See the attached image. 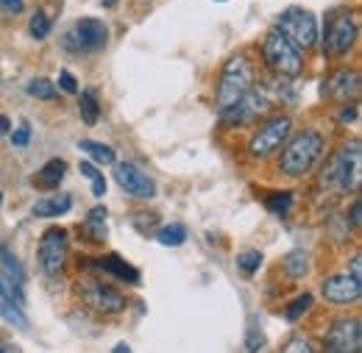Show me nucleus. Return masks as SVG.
Segmentation results:
<instances>
[{"label": "nucleus", "instance_id": "nucleus-1", "mask_svg": "<svg viewBox=\"0 0 362 353\" xmlns=\"http://www.w3.org/2000/svg\"><path fill=\"white\" fill-rule=\"evenodd\" d=\"M323 148H326V139L320 131H298L287 148L281 150V159H279V173L287 178H301L307 176L313 167L317 164V159L323 156Z\"/></svg>", "mask_w": 362, "mask_h": 353}, {"label": "nucleus", "instance_id": "nucleus-2", "mask_svg": "<svg viewBox=\"0 0 362 353\" xmlns=\"http://www.w3.org/2000/svg\"><path fill=\"white\" fill-rule=\"evenodd\" d=\"M360 139H351L349 145H343L332 159L329 164L323 167V184L326 186H337L343 192H354L360 189L362 181V153H360Z\"/></svg>", "mask_w": 362, "mask_h": 353}, {"label": "nucleus", "instance_id": "nucleus-3", "mask_svg": "<svg viewBox=\"0 0 362 353\" xmlns=\"http://www.w3.org/2000/svg\"><path fill=\"white\" fill-rule=\"evenodd\" d=\"M254 87V64L248 61L245 53L231 56L221 73V84H218V109L223 112L228 106H234L237 100H243Z\"/></svg>", "mask_w": 362, "mask_h": 353}, {"label": "nucleus", "instance_id": "nucleus-4", "mask_svg": "<svg viewBox=\"0 0 362 353\" xmlns=\"http://www.w3.org/2000/svg\"><path fill=\"white\" fill-rule=\"evenodd\" d=\"M262 59L273 73L284 76V78H298L304 73V56L298 47L287 42L276 28L268 31V37L262 40Z\"/></svg>", "mask_w": 362, "mask_h": 353}, {"label": "nucleus", "instance_id": "nucleus-5", "mask_svg": "<svg viewBox=\"0 0 362 353\" xmlns=\"http://www.w3.org/2000/svg\"><path fill=\"white\" fill-rule=\"evenodd\" d=\"M276 31L298 50H313L317 42V20L313 11L307 8H287L279 14V23H276Z\"/></svg>", "mask_w": 362, "mask_h": 353}, {"label": "nucleus", "instance_id": "nucleus-6", "mask_svg": "<svg viewBox=\"0 0 362 353\" xmlns=\"http://www.w3.org/2000/svg\"><path fill=\"white\" fill-rule=\"evenodd\" d=\"M357 34H360L357 14L337 11L329 20V28H326V37H323V53L326 56H346L357 42Z\"/></svg>", "mask_w": 362, "mask_h": 353}, {"label": "nucleus", "instance_id": "nucleus-7", "mask_svg": "<svg viewBox=\"0 0 362 353\" xmlns=\"http://www.w3.org/2000/svg\"><path fill=\"white\" fill-rule=\"evenodd\" d=\"M290 131H293V120H290L287 114L271 117L265 126H259V131L251 136V142H248V153H251L254 159H265V156H271V153H276V150L287 142Z\"/></svg>", "mask_w": 362, "mask_h": 353}, {"label": "nucleus", "instance_id": "nucleus-8", "mask_svg": "<svg viewBox=\"0 0 362 353\" xmlns=\"http://www.w3.org/2000/svg\"><path fill=\"white\" fill-rule=\"evenodd\" d=\"M362 325L360 317H340L329 325L323 337V353H360Z\"/></svg>", "mask_w": 362, "mask_h": 353}, {"label": "nucleus", "instance_id": "nucleus-9", "mask_svg": "<svg viewBox=\"0 0 362 353\" xmlns=\"http://www.w3.org/2000/svg\"><path fill=\"white\" fill-rule=\"evenodd\" d=\"M78 295L98 314H120V311H126V295H120L106 281H81L78 284Z\"/></svg>", "mask_w": 362, "mask_h": 353}, {"label": "nucleus", "instance_id": "nucleus-10", "mask_svg": "<svg viewBox=\"0 0 362 353\" xmlns=\"http://www.w3.org/2000/svg\"><path fill=\"white\" fill-rule=\"evenodd\" d=\"M67 245H70V237L64 228L53 225L47 228L45 234L40 237V265L45 275H59L64 265H67Z\"/></svg>", "mask_w": 362, "mask_h": 353}, {"label": "nucleus", "instance_id": "nucleus-11", "mask_svg": "<svg viewBox=\"0 0 362 353\" xmlns=\"http://www.w3.org/2000/svg\"><path fill=\"white\" fill-rule=\"evenodd\" d=\"M271 109V103H268V97L262 95V92H248L243 100H237L234 106H228L221 112V123L223 126H231V128H240V126H248V123H254L257 117H262L265 112Z\"/></svg>", "mask_w": 362, "mask_h": 353}, {"label": "nucleus", "instance_id": "nucleus-12", "mask_svg": "<svg viewBox=\"0 0 362 353\" xmlns=\"http://www.w3.org/2000/svg\"><path fill=\"white\" fill-rule=\"evenodd\" d=\"M115 178H117V184H120L132 198H136V201H151V198H156V184H153V178L148 176V173H142L132 162L117 164V167H115Z\"/></svg>", "mask_w": 362, "mask_h": 353}, {"label": "nucleus", "instance_id": "nucleus-13", "mask_svg": "<svg viewBox=\"0 0 362 353\" xmlns=\"http://www.w3.org/2000/svg\"><path fill=\"white\" fill-rule=\"evenodd\" d=\"M0 284L20 306L25 304V270L6 245H0Z\"/></svg>", "mask_w": 362, "mask_h": 353}, {"label": "nucleus", "instance_id": "nucleus-14", "mask_svg": "<svg viewBox=\"0 0 362 353\" xmlns=\"http://www.w3.org/2000/svg\"><path fill=\"white\" fill-rule=\"evenodd\" d=\"M320 295L329 301V304H337V306H346V304H357L362 295V284L354 281L349 273H340V275H329L323 284H320Z\"/></svg>", "mask_w": 362, "mask_h": 353}, {"label": "nucleus", "instance_id": "nucleus-15", "mask_svg": "<svg viewBox=\"0 0 362 353\" xmlns=\"http://www.w3.org/2000/svg\"><path fill=\"white\" fill-rule=\"evenodd\" d=\"M109 40V28L103 25V20H95V17H84L76 23L73 34L67 37V42H78V50L92 53V50H100Z\"/></svg>", "mask_w": 362, "mask_h": 353}, {"label": "nucleus", "instance_id": "nucleus-16", "mask_svg": "<svg viewBox=\"0 0 362 353\" xmlns=\"http://www.w3.org/2000/svg\"><path fill=\"white\" fill-rule=\"evenodd\" d=\"M323 87H326L323 92L329 97H340V100L357 97L360 95V73L357 70H337Z\"/></svg>", "mask_w": 362, "mask_h": 353}, {"label": "nucleus", "instance_id": "nucleus-17", "mask_svg": "<svg viewBox=\"0 0 362 353\" xmlns=\"http://www.w3.org/2000/svg\"><path fill=\"white\" fill-rule=\"evenodd\" d=\"M0 317L8 323V325H14V328H20V331H28V317H25V311L23 306L8 295V289L0 284Z\"/></svg>", "mask_w": 362, "mask_h": 353}, {"label": "nucleus", "instance_id": "nucleus-18", "mask_svg": "<svg viewBox=\"0 0 362 353\" xmlns=\"http://www.w3.org/2000/svg\"><path fill=\"white\" fill-rule=\"evenodd\" d=\"M92 265L98 267V270H103V273H112L117 281L139 284V273H136L129 262H123L120 256H115V253H112V256H103V259H98V262H92Z\"/></svg>", "mask_w": 362, "mask_h": 353}, {"label": "nucleus", "instance_id": "nucleus-19", "mask_svg": "<svg viewBox=\"0 0 362 353\" xmlns=\"http://www.w3.org/2000/svg\"><path fill=\"white\" fill-rule=\"evenodd\" d=\"M64 173H67V162L64 159H50L45 167L37 173L34 184L40 189H59V184L64 181Z\"/></svg>", "mask_w": 362, "mask_h": 353}, {"label": "nucleus", "instance_id": "nucleus-20", "mask_svg": "<svg viewBox=\"0 0 362 353\" xmlns=\"http://www.w3.org/2000/svg\"><path fill=\"white\" fill-rule=\"evenodd\" d=\"M73 209V198L70 195H50L34 203V215L37 217H59V215H67Z\"/></svg>", "mask_w": 362, "mask_h": 353}, {"label": "nucleus", "instance_id": "nucleus-21", "mask_svg": "<svg viewBox=\"0 0 362 353\" xmlns=\"http://www.w3.org/2000/svg\"><path fill=\"white\" fill-rule=\"evenodd\" d=\"M78 148H81V150L90 156L95 164L109 167V164H115V162H117L115 148H109V145H103V142H95V139H81V142H78Z\"/></svg>", "mask_w": 362, "mask_h": 353}, {"label": "nucleus", "instance_id": "nucleus-22", "mask_svg": "<svg viewBox=\"0 0 362 353\" xmlns=\"http://www.w3.org/2000/svg\"><path fill=\"white\" fill-rule=\"evenodd\" d=\"M106 217H109V212L103 206H95L87 215V220H84V231L90 234L95 242H100L106 237Z\"/></svg>", "mask_w": 362, "mask_h": 353}, {"label": "nucleus", "instance_id": "nucleus-23", "mask_svg": "<svg viewBox=\"0 0 362 353\" xmlns=\"http://www.w3.org/2000/svg\"><path fill=\"white\" fill-rule=\"evenodd\" d=\"M78 112H81V120H84L87 126H95V123L100 120V103H98V92H95V89H84V92H81V106H78Z\"/></svg>", "mask_w": 362, "mask_h": 353}, {"label": "nucleus", "instance_id": "nucleus-24", "mask_svg": "<svg viewBox=\"0 0 362 353\" xmlns=\"http://www.w3.org/2000/svg\"><path fill=\"white\" fill-rule=\"evenodd\" d=\"M284 273L290 278H304L310 273V256L304 251H293L287 259H284Z\"/></svg>", "mask_w": 362, "mask_h": 353}, {"label": "nucleus", "instance_id": "nucleus-25", "mask_svg": "<svg viewBox=\"0 0 362 353\" xmlns=\"http://www.w3.org/2000/svg\"><path fill=\"white\" fill-rule=\"evenodd\" d=\"M156 239L165 245V248H179L187 242V228L181 225V222H173V225H165L159 234H156Z\"/></svg>", "mask_w": 362, "mask_h": 353}, {"label": "nucleus", "instance_id": "nucleus-26", "mask_svg": "<svg viewBox=\"0 0 362 353\" xmlns=\"http://www.w3.org/2000/svg\"><path fill=\"white\" fill-rule=\"evenodd\" d=\"M310 309H313V295L304 292V295H298V298L284 309V320H287V323H296V320H301Z\"/></svg>", "mask_w": 362, "mask_h": 353}, {"label": "nucleus", "instance_id": "nucleus-27", "mask_svg": "<svg viewBox=\"0 0 362 353\" xmlns=\"http://www.w3.org/2000/svg\"><path fill=\"white\" fill-rule=\"evenodd\" d=\"M28 34H31L34 40H45L47 34H50V17H47L45 11H37V14L31 17V23H28Z\"/></svg>", "mask_w": 362, "mask_h": 353}, {"label": "nucleus", "instance_id": "nucleus-28", "mask_svg": "<svg viewBox=\"0 0 362 353\" xmlns=\"http://www.w3.org/2000/svg\"><path fill=\"white\" fill-rule=\"evenodd\" d=\"M28 95L37 97V100H53L56 97V87L47 78H37V81L28 84Z\"/></svg>", "mask_w": 362, "mask_h": 353}, {"label": "nucleus", "instance_id": "nucleus-29", "mask_svg": "<svg viewBox=\"0 0 362 353\" xmlns=\"http://www.w3.org/2000/svg\"><path fill=\"white\" fill-rule=\"evenodd\" d=\"M259 265H262V253L259 251H243L240 256H237V267L243 270V273H257L259 270Z\"/></svg>", "mask_w": 362, "mask_h": 353}, {"label": "nucleus", "instance_id": "nucleus-30", "mask_svg": "<svg viewBox=\"0 0 362 353\" xmlns=\"http://www.w3.org/2000/svg\"><path fill=\"white\" fill-rule=\"evenodd\" d=\"M290 206H293V192H276L268 198V209L273 215H287Z\"/></svg>", "mask_w": 362, "mask_h": 353}, {"label": "nucleus", "instance_id": "nucleus-31", "mask_svg": "<svg viewBox=\"0 0 362 353\" xmlns=\"http://www.w3.org/2000/svg\"><path fill=\"white\" fill-rule=\"evenodd\" d=\"M281 353H315V351H313V345H310L307 337H293V340L281 348Z\"/></svg>", "mask_w": 362, "mask_h": 353}, {"label": "nucleus", "instance_id": "nucleus-32", "mask_svg": "<svg viewBox=\"0 0 362 353\" xmlns=\"http://www.w3.org/2000/svg\"><path fill=\"white\" fill-rule=\"evenodd\" d=\"M59 87L64 89V92H70V95H76V92H78V81H76L73 73L62 70V73H59Z\"/></svg>", "mask_w": 362, "mask_h": 353}, {"label": "nucleus", "instance_id": "nucleus-33", "mask_svg": "<svg viewBox=\"0 0 362 353\" xmlns=\"http://www.w3.org/2000/svg\"><path fill=\"white\" fill-rule=\"evenodd\" d=\"M28 139H31V126H28V123H23V126L17 128V133L11 136V145H17V148H25V145H28Z\"/></svg>", "mask_w": 362, "mask_h": 353}, {"label": "nucleus", "instance_id": "nucleus-34", "mask_svg": "<svg viewBox=\"0 0 362 353\" xmlns=\"http://www.w3.org/2000/svg\"><path fill=\"white\" fill-rule=\"evenodd\" d=\"M360 117V112H357V103H351V106H343V112H340V123H354Z\"/></svg>", "mask_w": 362, "mask_h": 353}, {"label": "nucleus", "instance_id": "nucleus-35", "mask_svg": "<svg viewBox=\"0 0 362 353\" xmlns=\"http://www.w3.org/2000/svg\"><path fill=\"white\" fill-rule=\"evenodd\" d=\"M92 195H95V198H103V195H106V178L103 176L92 178Z\"/></svg>", "mask_w": 362, "mask_h": 353}, {"label": "nucleus", "instance_id": "nucleus-36", "mask_svg": "<svg viewBox=\"0 0 362 353\" xmlns=\"http://www.w3.org/2000/svg\"><path fill=\"white\" fill-rule=\"evenodd\" d=\"M360 212H362V201L357 198V201L351 203V212H349V217H351V225H354V228H360Z\"/></svg>", "mask_w": 362, "mask_h": 353}, {"label": "nucleus", "instance_id": "nucleus-37", "mask_svg": "<svg viewBox=\"0 0 362 353\" xmlns=\"http://www.w3.org/2000/svg\"><path fill=\"white\" fill-rule=\"evenodd\" d=\"M262 342H265V337H262V334H257V331H248V348H251V351L262 348Z\"/></svg>", "mask_w": 362, "mask_h": 353}, {"label": "nucleus", "instance_id": "nucleus-38", "mask_svg": "<svg viewBox=\"0 0 362 353\" xmlns=\"http://www.w3.org/2000/svg\"><path fill=\"white\" fill-rule=\"evenodd\" d=\"M0 6L6 11H11V14H20L23 11V0H0Z\"/></svg>", "mask_w": 362, "mask_h": 353}, {"label": "nucleus", "instance_id": "nucleus-39", "mask_svg": "<svg viewBox=\"0 0 362 353\" xmlns=\"http://www.w3.org/2000/svg\"><path fill=\"white\" fill-rule=\"evenodd\" d=\"M78 170H81V176H87L90 181H92V178L100 176V173H98V167H95L92 162H81V167H78Z\"/></svg>", "mask_w": 362, "mask_h": 353}, {"label": "nucleus", "instance_id": "nucleus-40", "mask_svg": "<svg viewBox=\"0 0 362 353\" xmlns=\"http://www.w3.org/2000/svg\"><path fill=\"white\" fill-rule=\"evenodd\" d=\"M360 265H362V259H360V253H357V256H354V259H351V278H354V281H360V284H362Z\"/></svg>", "mask_w": 362, "mask_h": 353}, {"label": "nucleus", "instance_id": "nucleus-41", "mask_svg": "<svg viewBox=\"0 0 362 353\" xmlns=\"http://www.w3.org/2000/svg\"><path fill=\"white\" fill-rule=\"evenodd\" d=\"M11 131V123H8V117H3V114H0V136H3V133H8Z\"/></svg>", "mask_w": 362, "mask_h": 353}, {"label": "nucleus", "instance_id": "nucleus-42", "mask_svg": "<svg viewBox=\"0 0 362 353\" xmlns=\"http://www.w3.org/2000/svg\"><path fill=\"white\" fill-rule=\"evenodd\" d=\"M0 353H20V348H14L11 342H6V345H0Z\"/></svg>", "mask_w": 362, "mask_h": 353}, {"label": "nucleus", "instance_id": "nucleus-43", "mask_svg": "<svg viewBox=\"0 0 362 353\" xmlns=\"http://www.w3.org/2000/svg\"><path fill=\"white\" fill-rule=\"evenodd\" d=\"M112 353H132V348H129L126 342H120V345H115V351Z\"/></svg>", "mask_w": 362, "mask_h": 353}, {"label": "nucleus", "instance_id": "nucleus-44", "mask_svg": "<svg viewBox=\"0 0 362 353\" xmlns=\"http://www.w3.org/2000/svg\"><path fill=\"white\" fill-rule=\"evenodd\" d=\"M0 198H3V195H0Z\"/></svg>", "mask_w": 362, "mask_h": 353}, {"label": "nucleus", "instance_id": "nucleus-45", "mask_svg": "<svg viewBox=\"0 0 362 353\" xmlns=\"http://www.w3.org/2000/svg\"><path fill=\"white\" fill-rule=\"evenodd\" d=\"M221 3H223V0H221Z\"/></svg>", "mask_w": 362, "mask_h": 353}]
</instances>
